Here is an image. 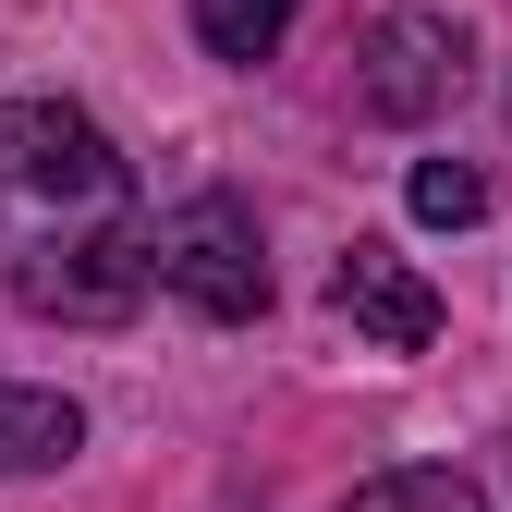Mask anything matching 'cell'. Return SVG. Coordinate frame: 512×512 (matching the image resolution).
<instances>
[{"mask_svg": "<svg viewBox=\"0 0 512 512\" xmlns=\"http://www.w3.org/2000/svg\"><path fill=\"white\" fill-rule=\"evenodd\" d=\"M110 232H135L110 135L61 98H0V281L25 293L37 269H61Z\"/></svg>", "mask_w": 512, "mask_h": 512, "instance_id": "cell-1", "label": "cell"}, {"mask_svg": "<svg viewBox=\"0 0 512 512\" xmlns=\"http://www.w3.org/2000/svg\"><path fill=\"white\" fill-rule=\"evenodd\" d=\"M159 293H183L196 317H220V330H244V317H269V256H256V208L244 196H183L159 232Z\"/></svg>", "mask_w": 512, "mask_h": 512, "instance_id": "cell-2", "label": "cell"}, {"mask_svg": "<svg viewBox=\"0 0 512 512\" xmlns=\"http://www.w3.org/2000/svg\"><path fill=\"white\" fill-rule=\"evenodd\" d=\"M452 86H464V37L439 25V13H391V25L366 37V74H354V98H366L378 122H427Z\"/></svg>", "mask_w": 512, "mask_h": 512, "instance_id": "cell-3", "label": "cell"}, {"mask_svg": "<svg viewBox=\"0 0 512 512\" xmlns=\"http://www.w3.org/2000/svg\"><path fill=\"white\" fill-rule=\"evenodd\" d=\"M330 305L354 317V330H366L378 354H427V342H439V293L403 269L391 244H354L342 269H330Z\"/></svg>", "mask_w": 512, "mask_h": 512, "instance_id": "cell-4", "label": "cell"}, {"mask_svg": "<svg viewBox=\"0 0 512 512\" xmlns=\"http://www.w3.org/2000/svg\"><path fill=\"white\" fill-rule=\"evenodd\" d=\"M86 452V415L61 391H25V378H0V476H49Z\"/></svg>", "mask_w": 512, "mask_h": 512, "instance_id": "cell-5", "label": "cell"}, {"mask_svg": "<svg viewBox=\"0 0 512 512\" xmlns=\"http://www.w3.org/2000/svg\"><path fill=\"white\" fill-rule=\"evenodd\" d=\"M342 512H488V488L452 476V464H403V476H366Z\"/></svg>", "mask_w": 512, "mask_h": 512, "instance_id": "cell-6", "label": "cell"}, {"mask_svg": "<svg viewBox=\"0 0 512 512\" xmlns=\"http://www.w3.org/2000/svg\"><path fill=\"white\" fill-rule=\"evenodd\" d=\"M281 25H293V0H196L208 61H269V49H281Z\"/></svg>", "mask_w": 512, "mask_h": 512, "instance_id": "cell-7", "label": "cell"}, {"mask_svg": "<svg viewBox=\"0 0 512 512\" xmlns=\"http://www.w3.org/2000/svg\"><path fill=\"white\" fill-rule=\"evenodd\" d=\"M403 196H415V220H427V232H464V220L488 208V171H476V159H415Z\"/></svg>", "mask_w": 512, "mask_h": 512, "instance_id": "cell-8", "label": "cell"}]
</instances>
